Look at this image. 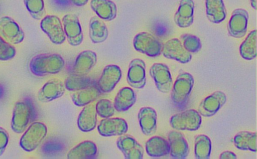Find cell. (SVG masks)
<instances>
[{
  "label": "cell",
  "mask_w": 257,
  "mask_h": 159,
  "mask_svg": "<svg viewBox=\"0 0 257 159\" xmlns=\"http://www.w3.org/2000/svg\"><path fill=\"white\" fill-rule=\"evenodd\" d=\"M65 66V61L59 54L44 53L34 56L29 63L32 74L43 76L59 73Z\"/></svg>",
  "instance_id": "obj_1"
},
{
  "label": "cell",
  "mask_w": 257,
  "mask_h": 159,
  "mask_svg": "<svg viewBox=\"0 0 257 159\" xmlns=\"http://www.w3.org/2000/svg\"><path fill=\"white\" fill-rule=\"evenodd\" d=\"M206 16L211 23L218 24L226 17V11L223 0H205Z\"/></svg>",
  "instance_id": "obj_29"
},
{
  "label": "cell",
  "mask_w": 257,
  "mask_h": 159,
  "mask_svg": "<svg viewBox=\"0 0 257 159\" xmlns=\"http://www.w3.org/2000/svg\"><path fill=\"white\" fill-rule=\"evenodd\" d=\"M137 100L134 90L128 87L120 89L117 93L113 103L114 109L118 112L125 111L131 108Z\"/></svg>",
  "instance_id": "obj_27"
},
{
  "label": "cell",
  "mask_w": 257,
  "mask_h": 159,
  "mask_svg": "<svg viewBox=\"0 0 257 159\" xmlns=\"http://www.w3.org/2000/svg\"><path fill=\"white\" fill-rule=\"evenodd\" d=\"M96 84L95 81L89 77L73 74L66 79L64 85L67 90L76 91Z\"/></svg>",
  "instance_id": "obj_34"
},
{
  "label": "cell",
  "mask_w": 257,
  "mask_h": 159,
  "mask_svg": "<svg viewBox=\"0 0 257 159\" xmlns=\"http://www.w3.org/2000/svg\"><path fill=\"white\" fill-rule=\"evenodd\" d=\"M97 153L95 143L91 140H84L70 149L67 153L69 159H91Z\"/></svg>",
  "instance_id": "obj_25"
},
{
  "label": "cell",
  "mask_w": 257,
  "mask_h": 159,
  "mask_svg": "<svg viewBox=\"0 0 257 159\" xmlns=\"http://www.w3.org/2000/svg\"><path fill=\"white\" fill-rule=\"evenodd\" d=\"M97 115L95 104L90 103L84 106L77 118L79 129L85 132L93 130L96 126Z\"/></svg>",
  "instance_id": "obj_23"
},
{
  "label": "cell",
  "mask_w": 257,
  "mask_h": 159,
  "mask_svg": "<svg viewBox=\"0 0 257 159\" xmlns=\"http://www.w3.org/2000/svg\"><path fill=\"white\" fill-rule=\"evenodd\" d=\"M116 146L126 159H142L144 149L133 136L128 134L120 135L116 140Z\"/></svg>",
  "instance_id": "obj_16"
},
{
  "label": "cell",
  "mask_w": 257,
  "mask_h": 159,
  "mask_svg": "<svg viewBox=\"0 0 257 159\" xmlns=\"http://www.w3.org/2000/svg\"><path fill=\"white\" fill-rule=\"evenodd\" d=\"M170 154L173 158H186L189 152V145L184 135L179 131L172 130L168 135Z\"/></svg>",
  "instance_id": "obj_18"
},
{
  "label": "cell",
  "mask_w": 257,
  "mask_h": 159,
  "mask_svg": "<svg viewBox=\"0 0 257 159\" xmlns=\"http://www.w3.org/2000/svg\"><path fill=\"white\" fill-rule=\"evenodd\" d=\"M65 90V85L61 80L52 78L46 82L40 89L38 99L42 102H49L62 96Z\"/></svg>",
  "instance_id": "obj_19"
},
{
  "label": "cell",
  "mask_w": 257,
  "mask_h": 159,
  "mask_svg": "<svg viewBox=\"0 0 257 159\" xmlns=\"http://www.w3.org/2000/svg\"><path fill=\"white\" fill-rule=\"evenodd\" d=\"M40 28L55 44H61L66 40L63 25L57 16L47 15L44 17L41 21Z\"/></svg>",
  "instance_id": "obj_7"
},
{
  "label": "cell",
  "mask_w": 257,
  "mask_h": 159,
  "mask_svg": "<svg viewBox=\"0 0 257 159\" xmlns=\"http://www.w3.org/2000/svg\"><path fill=\"white\" fill-rule=\"evenodd\" d=\"M36 118V111L32 101L29 98L17 102L14 107L11 121L12 129L21 133Z\"/></svg>",
  "instance_id": "obj_2"
},
{
  "label": "cell",
  "mask_w": 257,
  "mask_h": 159,
  "mask_svg": "<svg viewBox=\"0 0 257 159\" xmlns=\"http://www.w3.org/2000/svg\"><path fill=\"white\" fill-rule=\"evenodd\" d=\"M145 149L147 154L152 157H161L170 153L168 141L159 136L149 138L146 142Z\"/></svg>",
  "instance_id": "obj_26"
},
{
  "label": "cell",
  "mask_w": 257,
  "mask_h": 159,
  "mask_svg": "<svg viewBox=\"0 0 257 159\" xmlns=\"http://www.w3.org/2000/svg\"><path fill=\"white\" fill-rule=\"evenodd\" d=\"M194 83L193 76L183 72L177 76L172 87L171 98L173 106L179 110L187 106Z\"/></svg>",
  "instance_id": "obj_3"
},
{
  "label": "cell",
  "mask_w": 257,
  "mask_h": 159,
  "mask_svg": "<svg viewBox=\"0 0 257 159\" xmlns=\"http://www.w3.org/2000/svg\"><path fill=\"white\" fill-rule=\"evenodd\" d=\"M181 43L185 49L191 53H197L201 48L202 44L200 39L195 35L185 34L181 37Z\"/></svg>",
  "instance_id": "obj_36"
},
{
  "label": "cell",
  "mask_w": 257,
  "mask_h": 159,
  "mask_svg": "<svg viewBox=\"0 0 257 159\" xmlns=\"http://www.w3.org/2000/svg\"><path fill=\"white\" fill-rule=\"evenodd\" d=\"M71 2L77 7H82L85 5L88 0H70Z\"/></svg>",
  "instance_id": "obj_41"
},
{
  "label": "cell",
  "mask_w": 257,
  "mask_h": 159,
  "mask_svg": "<svg viewBox=\"0 0 257 159\" xmlns=\"http://www.w3.org/2000/svg\"><path fill=\"white\" fill-rule=\"evenodd\" d=\"M62 25L68 43L72 46L80 45L83 40V34L78 17L74 14H67L62 18Z\"/></svg>",
  "instance_id": "obj_8"
},
{
  "label": "cell",
  "mask_w": 257,
  "mask_h": 159,
  "mask_svg": "<svg viewBox=\"0 0 257 159\" xmlns=\"http://www.w3.org/2000/svg\"><path fill=\"white\" fill-rule=\"evenodd\" d=\"M233 143L235 146L239 149L256 152V133L248 131H240L234 136Z\"/></svg>",
  "instance_id": "obj_31"
},
{
  "label": "cell",
  "mask_w": 257,
  "mask_h": 159,
  "mask_svg": "<svg viewBox=\"0 0 257 159\" xmlns=\"http://www.w3.org/2000/svg\"><path fill=\"white\" fill-rule=\"evenodd\" d=\"M0 34L8 43L18 44L24 39L25 34L18 24L8 16L0 18Z\"/></svg>",
  "instance_id": "obj_13"
},
{
  "label": "cell",
  "mask_w": 257,
  "mask_h": 159,
  "mask_svg": "<svg viewBox=\"0 0 257 159\" xmlns=\"http://www.w3.org/2000/svg\"><path fill=\"white\" fill-rule=\"evenodd\" d=\"M100 135L104 137L120 136L128 130L127 122L119 117L106 118L102 119L97 126Z\"/></svg>",
  "instance_id": "obj_15"
},
{
  "label": "cell",
  "mask_w": 257,
  "mask_h": 159,
  "mask_svg": "<svg viewBox=\"0 0 257 159\" xmlns=\"http://www.w3.org/2000/svg\"><path fill=\"white\" fill-rule=\"evenodd\" d=\"M97 62L96 53L91 50H85L77 56L72 67L73 74L85 76L91 70Z\"/></svg>",
  "instance_id": "obj_21"
},
{
  "label": "cell",
  "mask_w": 257,
  "mask_h": 159,
  "mask_svg": "<svg viewBox=\"0 0 257 159\" xmlns=\"http://www.w3.org/2000/svg\"><path fill=\"white\" fill-rule=\"evenodd\" d=\"M89 35L94 44L102 43L108 38L107 27L102 20L97 16L92 17L89 21Z\"/></svg>",
  "instance_id": "obj_28"
},
{
  "label": "cell",
  "mask_w": 257,
  "mask_h": 159,
  "mask_svg": "<svg viewBox=\"0 0 257 159\" xmlns=\"http://www.w3.org/2000/svg\"><path fill=\"white\" fill-rule=\"evenodd\" d=\"M211 148V141L207 135L201 134L195 137L194 140V153L196 158H209Z\"/></svg>",
  "instance_id": "obj_33"
},
{
  "label": "cell",
  "mask_w": 257,
  "mask_h": 159,
  "mask_svg": "<svg viewBox=\"0 0 257 159\" xmlns=\"http://www.w3.org/2000/svg\"><path fill=\"white\" fill-rule=\"evenodd\" d=\"M251 7L254 9H256V0H250Z\"/></svg>",
  "instance_id": "obj_42"
},
{
  "label": "cell",
  "mask_w": 257,
  "mask_h": 159,
  "mask_svg": "<svg viewBox=\"0 0 257 159\" xmlns=\"http://www.w3.org/2000/svg\"><path fill=\"white\" fill-rule=\"evenodd\" d=\"M4 93V89L3 87L0 85V97H1Z\"/></svg>",
  "instance_id": "obj_43"
},
{
  "label": "cell",
  "mask_w": 257,
  "mask_h": 159,
  "mask_svg": "<svg viewBox=\"0 0 257 159\" xmlns=\"http://www.w3.org/2000/svg\"><path fill=\"white\" fill-rule=\"evenodd\" d=\"M219 158L221 159H236L237 156L233 152L226 150L220 154Z\"/></svg>",
  "instance_id": "obj_40"
},
{
  "label": "cell",
  "mask_w": 257,
  "mask_h": 159,
  "mask_svg": "<svg viewBox=\"0 0 257 159\" xmlns=\"http://www.w3.org/2000/svg\"><path fill=\"white\" fill-rule=\"evenodd\" d=\"M161 53L165 58L182 64L189 62L192 59L191 54L185 49L181 41L177 38L166 41L162 45Z\"/></svg>",
  "instance_id": "obj_10"
},
{
  "label": "cell",
  "mask_w": 257,
  "mask_h": 159,
  "mask_svg": "<svg viewBox=\"0 0 257 159\" xmlns=\"http://www.w3.org/2000/svg\"><path fill=\"white\" fill-rule=\"evenodd\" d=\"M95 109L97 114L103 118L110 117L115 111L113 104L107 99H100L95 104Z\"/></svg>",
  "instance_id": "obj_37"
},
{
  "label": "cell",
  "mask_w": 257,
  "mask_h": 159,
  "mask_svg": "<svg viewBox=\"0 0 257 159\" xmlns=\"http://www.w3.org/2000/svg\"><path fill=\"white\" fill-rule=\"evenodd\" d=\"M16 54L15 48L0 36V61H8Z\"/></svg>",
  "instance_id": "obj_38"
},
{
  "label": "cell",
  "mask_w": 257,
  "mask_h": 159,
  "mask_svg": "<svg viewBox=\"0 0 257 159\" xmlns=\"http://www.w3.org/2000/svg\"><path fill=\"white\" fill-rule=\"evenodd\" d=\"M256 31H251L239 47L241 57L246 60H251L256 56Z\"/></svg>",
  "instance_id": "obj_32"
},
{
  "label": "cell",
  "mask_w": 257,
  "mask_h": 159,
  "mask_svg": "<svg viewBox=\"0 0 257 159\" xmlns=\"http://www.w3.org/2000/svg\"><path fill=\"white\" fill-rule=\"evenodd\" d=\"M25 6L33 18L39 20L45 14L44 0H24Z\"/></svg>",
  "instance_id": "obj_35"
},
{
  "label": "cell",
  "mask_w": 257,
  "mask_h": 159,
  "mask_svg": "<svg viewBox=\"0 0 257 159\" xmlns=\"http://www.w3.org/2000/svg\"><path fill=\"white\" fill-rule=\"evenodd\" d=\"M126 80L133 88H143L146 84V64L139 58L132 60L128 66Z\"/></svg>",
  "instance_id": "obj_17"
},
{
  "label": "cell",
  "mask_w": 257,
  "mask_h": 159,
  "mask_svg": "<svg viewBox=\"0 0 257 159\" xmlns=\"http://www.w3.org/2000/svg\"><path fill=\"white\" fill-rule=\"evenodd\" d=\"M201 123V115L192 109L176 113L170 119L171 127L178 130L195 131L199 129Z\"/></svg>",
  "instance_id": "obj_5"
},
{
  "label": "cell",
  "mask_w": 257,
  "mask_h": 159,
  "mask_svg": "<svg viewBox=\"0 0 257 159\" xmlns=\"http://www.w3.org/2000/svg\"><path fill=\"white\" fill-rule=\"evenodd\" d=\"M149 73L158 90L168 93L172 87L173 80L169 67L161 63H154L150 68Z\"/></svg>",
  "instance_id": "obj_9"
},
{
  "label": "cell",
  "mask_w": 257,
  "mask_h": 159,
  "mask_svg": "<svg viewBox=\"0 0 257 159\" xmlns=\"http://www.w3.org/2000/svg\"><path fill=\"white\" fill-rule=\"evenodd\" d=\"M227 97L221 91H215L204 98L199 104L198 112L201 116L211 117L225 104Z\"/></svg>",
  "instance_id": "obj_12"
},
{
  "label": "cell",
  "mask_w": 257,
  "mask_h": 159,
  "mask_svg": "<svg viewBox=\"0 0 257 159\" xmlns=\"http://www.w3.org/2000/svg\"><path fill=\"white\" fill-rule=\"evenodd\" d=\"M138 118L144 134L149 136L155 133L157 128V114L154 108L142 107L138 112Z\"/></svg>",
  "instance_id": "obj_20"
},
{
  "label": "cell",
  "mask_w": 257,
  "mask_h": 159,
  "mask_svg": "<svg viewBox=\"0 0 257 159\" xmlns=\"http://www.w3.org/2000/svg\"><path fill=\"white\" fill-rule=\"evenodd\" d=\"M135 49L150 57H156L161 53L162 45L153 34L142 32L137 34L133 40Z\"/></svg>",
  "instance_id": "obj_6"
},
{
  "label": "cell",
  "mask_w": 257,
  "mask_h": 159,
  "mask_svg": "<svg viewBox=\"0 0 257 159\" xmlns=\"http://www.w3.org/2000/svg\"><path fill=\"white\" fill-rule=\"evenodd\" d=\"M90 6L97 17L102 20L110 21L116 17L117 7L111 0H91Z\"/></svg>",
  "instance_id": "obj_24"
},
{
  "label": "cell",
  "mask_w": 257,
  "mask_h": 159,
  "mask_svg": "<svg viewBox=\"0 0 257 159\" xmlns=\"http://www.w3.org/2000/svg\"><path fill=\"white\" fill-rule=\"evenodd\" d=\"M122 76L120 68L114 64L106 66L97 83L101 93H107L112 91L119 82Z\"/></svg>",
  "instance_id": "obj_11"
},
{
  "label": "cell",
  "mask_w": 257,
  "mask_h": 159,
  "mask_svg": "<svg viewBox=\"0 0 257 159\" xmlns=\"http://www.w3.org/2000/svg\"><path fill=\"white\" fill-rule=\"evenodd\" d=\"M194 2L193 0H181L174 20L177 26L185 28L190 26L194 21Z\"/></svg>",
  "instance_id": "obj_22"
},
{
  "label": "cell",
  "mask_w": 257,
  "mask_h": 159,
  "mask_svg": "<svg viewBox=\"0 0 257 159\" xmlns=\"http://www.w3.org/2000/svg\"><path fill=\"white\" fill-rule=\"evenodd\" d=\"M9 138L8 132L0 127V156L3 154L8 144Z\"/></svg>",
  "instance_id": "obj_39"
},
{
  "label": "cell",
  "mask_w": 257,
  "mask_h": 159,
  "mask_svg": "<svg viewBox=\"0 0 257 159\" xmlns=\"http://www.w3.org/2000/svg\"><path fill=\"white\" fill-rule=\"evenodd\" d=\"M100 93L96 84L75 91L72 94L71 99L76 106H84L96 100Z\"/></svg>",
  "instance_id": "obj_30"
},
{
  "label": "cell",
  "mask_w": 257,
  "mask_h": 159,
  "mask_svg": "<svg viewBox=\"0 0 257 159\" xmlns=\"http://www.w3.org/2000/svg\"><path fill=\"white\" fill-rule=\"evenodd\" d=\"M248 18L245 10L239 8L234 10L227 26L229 35L235 38L243 37L247 32Z\"/></svg>",
  "instance_id": "obj_14"
},
{
  "label": "cell",
  "mask_w": 257,
  "mask_h": 159,
  "mask_svg": "<svg viewBox=\"0 0 257 159\" xmlns=\"http://www.w3.org/2000/svg\"><path fill=\"white\" fill-rule=\"evenodd\" d=\"M47 133V127L44 123L33 122L22 135L20 145L26 151H32L40 145Z\"/></svg>",
  "instance_id": "obj_4"
}]
</instances>
